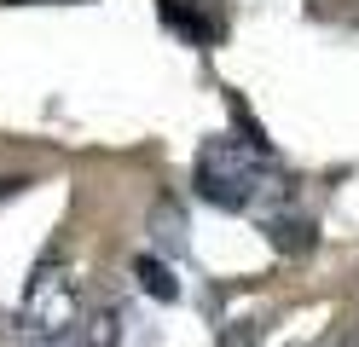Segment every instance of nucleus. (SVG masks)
I'll return each mask as SVG.
<instances>
[{"label":"nucleus","instance_id":"nucleus-7","mask_svg":"<svg viewBox=\"0 0 359 347\" xmlns=\"http://www.w3.org/2000/svg\"><path fill=\"white\" fill-rule=\"evenodd\" d=\"M24 185H29V179H18V174H0V197H18Z\"/></svg>","mask_w":359,"mask_h":347},{"label":"nucleus","instance_id":"nucleus-10","mask_svg":"<svg viewBox=\"0 0 359 347\" xmlns=\"http://www.w3.org/2000/svg\"><path fill=\"white\" fill-rule=\"evenodd\" d=\"M12 6H24V0H12Z\"/></svg>","mask_w":359,"mask_h":347},{"label":"nucleus","instance_id":"nucleus-3","mask_svg":"<svg viewBox=\"0 0 359 347\" xmlns=\"http://www.w3.org/2000/svg\"><path fill=\"white\" fill-rule=\"evenodd\" d=\"M133 284H140L151 301H180V284H174V272L156 261V254H140L133 261Z\"/></svg>","mask_w":359,"mask_h":347},{"label":"nucleus","instance_id":"nucleus-8","mask_svg":"<svg viewBox=\"0 0 359 347\" xmlns=\"http://www.w3.org/2000/svg\"><path fill=\"white\" fill-rule=\"evenodd\" d=\"M47 347H81V336H76V330H64V336H53Z\"/></svg>","mask_w":359,"mask_h":347},{"label":"nucleus","instance_id":"nucleus-9","mask_svg":"<svg viewBox=\"0 0 359 347\" xmlns=\"http://www.w3.org/2000/svg\"><path fill=\"white\" fill-rule=\"evenodd\" d=\"M336 347H359V330H348V336H342V341H336Z\"/></svg>","mask_w":359,"mask_h":347},{"label":"nucleus","instance_id":"nucleus-4","mask_svg":"<svg viewBox=\"0 0 359 347\" xmlns=\"http://www.w3.org/2000/svg\"><path fill=\"white\" fill-rule=\"evenodd\" d=\"M266 238H273V249H284V254H307L313 249V226L307 220H266Z\"/></svg>","mask_w":359,"mask_h":347},{"label":"nucleus","instance_id":"nucleus-1","mask_svg":"<svg viewBox=\"0 0 359 347\" xmlns=\"http://www.w3.org/2000/svg\"><path fill=\"white\" fill-rule=\"evenodd\" d=\"M266 191V168L255 151H243L238 139H209L197 156V197H209L215 208H250Z\"/></svg>","mask_w":359,"mask_h":347},{"label":"nucleus","instance_id":"nucleus-2","mask_svg":"<svg viewBox=\"0 0 359 347\" xmlns=\"http://www.w3.org/2000/svg\"><path fill=\"white\" fill-rule=\"evenodd\" d=\"M18 330L24 336H41V341H53L64 330H76V278L53 266V261H41L35 278H29V290H24V313H18Z\"/></svg>","mask_w":359,"mask_h":347},{"label":"nucleus","instance_id":"nucleus-6","mask_svg":"<svg viewBox=\"0 0 359 347\" xmlns=\"http://www.w3.org/2000/svg\"><path fill=\"white\" fill-rule=\"evenodd\" d=\"M81 347H116V336H122V318L110 313V307H99V313H87V324H81Z\"/></svg>","mask_w":359,"mask_h":347},{"label":"nucleus","instance_id":"nucleus-5","mask_svg":"<svg viewBox=\"0 0 359 347\" xmlns=\"http://www.w3.org/2000/svg\"><path fill=\"white\" fill-rule=\"evenodd\" d=\"M163 12H168V23H174V29H186L191 41H215V35H220V23H215V18H203L197 6L186 12L180 0H163Z\"/></svg>","mask_w":359,"mask_h":347}]
</instances>
